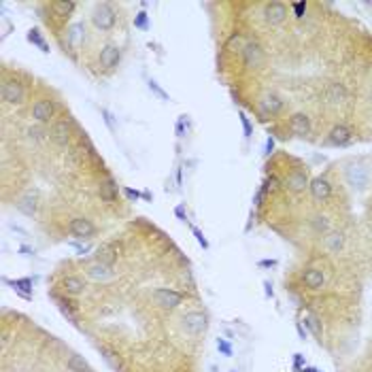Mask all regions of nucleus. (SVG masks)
Listing matches in <instances>:
<instances>
[{"instance_id": "obj_1", "label": "nucleus", "mask_w": 372, "mask_h": 372, "mask_svg": "<svg viewBox=\"0 0 372 372\" xmlns=\"http://www.w3.org/2000/svg\"><path fill=\"white\" fill-rule=\"evenodd\" d=\"M92 22L98 30H102V32H108V30H113L115 28V22H117V17H115V11H113V7L108 5V3H102V5H98L94 9V15H92Z\"/></svg>"}, {"instance_id": "obj_2", "label": "nucleus", "mask_w": 372, "mask_h": 372, "mask_svg": "<svg viewBox=\"0 0 372 372\" xmlns=\"http://www.w3.org/2000/svg\"><path fill=\"white\" fill-rule=\"evenodd\" d=\"M344 179L353 189H366V185L370 183V170L361 164H351L344 170Z\"/></svg>"}, {"instance_id": "obj_3", "label": "nucleus", "mask_w": 372, "mask_h": 372, "mask_svg": "<svg viewBox=\"0 0 372 372\" xmlns=\"http://www.w3.org/2000/svg\"><path fill=\"white\" fill-rule=\"evenodd\" d=\"M0 94H3V100L7 104H22L24 98H26V89L17 79H7L3 83Z\"/></svg>"}, {"instance_id": "obj_4", "label": "nucleus", "mask_w": 372, "mask_h": 372, "mask_svg": "<svg viewBox=\"0 0 372 372\" xmlns=\"http://www.w3.org/2000/svg\"><path fill=\"white\" fill-rule=\"evenodd\" d=\"M242 60H244V66L247 68H260L266 60V53H264V49H262L260 43L249 41L242 47Z\"/></svg>"}, {"instance_id": "obj_5", "label": "nucleus", "mask_w": 372, "mask_h": 372, "mask_svg": "<svg viewBox=\"0 0 372 372\" xmlns=\"http://www.w3.org/2000/svg\"><path fill=\"white\" fill-rule=\"evenodd\" d=\"M68 232H70L77 240L92 238L94 234H96V225L89 221L87 217H75V219H70V223H68Z\"/></svg>"}, {"instance_id": "obj_6", "label": "nucleus", "mask_w": 372, "mask_h": 372, "mask_svg": "<svg viewBox=\"0 0 372 372\" xmlns=\"http://www.w3.org/2000/svg\"><path fill=\"white\" fill-rule=\"evenodd\" d=\"M283 106H285V100L279 94H275V92L264 94V96H262V100H260V111H262V115H266V117L279 115L281 111H283Z\"/></svg>"}, {"instance_id": "obj_7", "label": "nucleus", "mask_w": 372, "mask_h": 372, "mask_svg": "<svg viewBox=\"0 0 372 372\" xmlns=\"http://www.w3.org/2000/svg\"><path fill=\"white\" fill-rule=\"evenodd\" d=\"M206 315L200 313V311H192L183 317V328L187 334H192V336H200V334L206 330Z\"/></svg>"}, {"instance_id": "obj_8", "label": "nucleus", "mask_w": 372, "mask_h": 372, "mask_svg": "<svg viewBox=\"0 0 372 372\" xmlns=\"http://www.w3.org/2000/svg\"><path fill=\"white\" fill-rule=\"evenodd\" d=\"M153 298H156V302L160 306H164V308H177L181 302H183V294L181 292H175V289H170V287H160L153 292Z\"/></svg>"}, {"instance_id": "obj_9", "label": "nucleus", "mask_w": 372, "mask_h": 372, "mask_svg": "<svg viewBox=\"0 0 372 372\" xmlns=\"http://www.w3.org/2000/svg\"><path fill=\"white\" fill-rule=\"evenodd\" d=\"M287 128L292 134L296 136H308L313 130V123H311V117H308L306 113H294L292 117H289V121H287Z\"/></svg>"}, {"instance_id": "obj_10", "label": "nucleus", "mask_w": 372, "mask_h": 372, "mask_svg": "<svg viewBox=\"0 0 372 372\" xmlns=\"http://www.w3.org/2000/svg\"><path fill=\"white\" fill-rule=\"evenodd\" d=\"M347 87H344V83H338V81H330L328 85H325L323 89V98L328 104H342L344 100H347Z\"/></svg>"}, {"instance_id": "obj_11", "label": "nucleus", "mask_w": 372, "mask_h": 372, "mask_svg": "<svg viewBox=\"0 0 372 372\" xmlns=\"http://www.w3.org/2000/svg\"><path fill=\"white\" fill-rule=\"evenodd\" d=\"M264 20L270 26H279L287 20V7L283 3H268L264 7Z\"/></svg>"}, {"instance_id": "obj_12", "label": "nucleus", "mask_w": 372, "mask_h": 372, "mask_svg": "<svg viewBox=\"0 0 372 372\" xmlns=\"http://www.w3.org/2000/svg\"><path fill=\"white\" fill-rule=\"evenodd\" d=\"M308 189H311V196L315 198L317 202H325V200H330V196H332V183L325 177L313 179L311 185H308Z\"/></svg>"}, {"instance_id": "obj_13", "label": "nucleus", "mask_w": 372, "mask_h": 372, "mask_svg": "<svg viewBox=\"0 0 372 372\" xmlns=\"http://www.w3.org/2000/svg\"><path fill=\"white\" fill-rule=\"evenodd\" d=\"M98 60H100V66L111 70L115 68L117 64H119L121 60V49L117 47V45H104V47L100 49V56H98Z\"/></svg>"}, {"instance_id": "obj_14", "label": "nucleus", "mask_w": 372, "mask_h": 372, "mask_svg": "<svg viewBox=\"0 0 372 372\" xmlns=\"http://www.w3.org/2000/svg\"><path fill=\"white\" fill-rule=\"evenodd\" d=\"M311 185V181H308V177H306V172L304 170H292L287 175V179H285V187L289 189V192H294V194H298V192H304V189Z\"/></svg>"}, {"instance_id": "obj_15", "label": "nucleus", "mask_w": 372, "mask_h": 372, "mask_svg": "<svg viewBox=\"0 0 372 372\" xmlns=\"http://www.w3.org/2000/svg\"><path fill=\"white\" fill-rule=\"evenodd\" d=\"M119 249H121V244L115 242V240L102 244V247L98 249V253H96V262L106 264V266H113L115 262H117V256H119Z\"/></svg>"}, {"instance_id": "obj_16", "label": "nucleus", "mask_w": 372, "mask_h": 372, "mask_svg": "<svg viewBox=\"0 0 372 372\" xmlns=\"http://www.w3.org/2000/svg\"><path fill=\"white\" fill-rule=\"evenodd\" d=\"M53 113H56V106H53L51 100H36L34 106H32V117L39 123H47Z\"/></svg>"}, {"instance_id": "obj_17", "label": "nucleus", "mask_w": 372, "mask_h": 372, "mask_svg": "<svg viewBox=\"0 0 372 372\" xmlns=\"http://www.w3.org/2000/svg\"><path fill=\"white\" fill-rule=\"evenodd\" d=\"M351 139H353V130L349 128V126H344V123L334 126V128L330 130V136H328L330 145H336V147H342V145H347Z\"/></svg>"}, {"instance_id": "obj_18", "label": "nucleus", "mask_w": 372, "mask_h": 372, "mask_svg": "<svg viewBox=\"0 0 372 372\" xmlns=\"http://www.w3.org/2000/svg\"><path fill=\"white\" fill-rule=\"evenodd\" d=\"M302 281L308 289H321L325 285V275L319 268H306L302 272Z\"/></svg>"}, {"instance_id": "obj_19", "label": "nucleus", "mask_w": 372, "mask_h": 372, "mask_svg": "<svg viewBox=\"0 0 372 372\" xmlns=\"http://www.w3.org/2000/svg\"><path fill=\"white\" fill-rule=\"evenodd\" d=\"M117 192H119V187H117V181L115 179H104L100 187H98V196H100V200L108 202V204H113L117 200Z\"/></svg>"}, {"instance_id": "obj_20", "label": "nucleus", "mask_w": 372, "mask_h": 372, "mask_svg": "<svg viewBox=\"0 0 372 372\" xmlns=\"http://www.w3.org/2000/svg\"><path fill=\"white\" fill-rule=\"evenodd\" d=\"M5 283L7 285H11L13 287V292L24 298V300H32V279H5Z\"/></svg>"}, {"instance_id": "obj_21", "label": "nucleus", "mask_w": 372, "mask_h": 372, "mask_svg": "<svg viewBox=\"0 0 372 372\" xmlns=\"http://www.w3.org/2000/svg\"><path fill=\"white\" fill-rule=\"evenodd\" d=\"M51 141L58 145V147H66L70 143V128L66 121H58L56 126L51 128Z\"/></svg>"}, {"instance_id": "obj_22", "label": "nucleus", "mask_w": 372, "mask_h": 372, "mask_svg": "<svg viewBox=\"0 0 372 372\" xmlns=\"http://www.w3.org/2000/svg\"><path fill=\"white\" fill-rule=\"evenodd\" d=\"M83 281H81L79 277H66L64 281H62V289H64L66 294L70 296H79L81 292H83Z\"/></svg>"}, {"instance_id": "obj_23", "label": "nucleus", "mask_w": 372, "mask_h": 372, "mask_svg": "<svg viewBox=\"0 0 372 372\" xmlns=\"http://www.w3.org/2000/svg\"><path fill=\"white\" fill-rule=\"evenodd\" d=\"M115 275L113 272V266H106V264H100V262H96V264L89 268V277L96 279V281H104V279H111Z\"/></svg>"}, {"instance_id": "obj_24", "label": "nucleus", "mask_w": 372, "mask_h": 372, "mask_svg": "<svg viewBox=\"0 0 372 372\" xmlns=\"http://www.w3.org/2000/svg\"><path fill=\"white\" fill-rule=\"evenodd\" d=\"M66 368L70 372H92V368H89V364L83 359V355H77V353H72V355L68 357Z\"/></svg>"}, {"instance_id": "obj_25", "label": "nucleus", "mask_w": 372, "mask_h": 372, "mask_svg": "<svg viewBox=\"0 0 372 372\" xmlns=\"http://www.w3.org/2000/svg\"><path fill=\"white\" fill-rule=\"evenodd\" d=\"M51 9H53V15L60 17V20H68V17L72 15V11L77 9L75 3H51Z\"/></svg>"}, {"instance_id": "obj_26", "label": "nucleus", "mask_w": 372, "mask_h": 372, "mask_svg": "<svg viewBox=\"0 0 372 372\" xmlns=\"http://www.w3.org/2000/svg\"><path fill=\"white\" fill-rule=\"evenodd\" d=\"M83 32H85V26L83 24H72L70 28L66 30V39H68V43L70 45H79L81 43V39H83Z\"/></svg>"}, {"instance_id": "obj_27", "label": "nucleus", "mask_w": 372, "mask_h": 372, "mask_svg": "<svg viewBox=\"0 0 372 372\" xmlns=\"http://www.w3.org/2000/svg\"><path fill=\"white\" fill-rule=\"evenodd\" d=\"M26 39H28L32 45H36V47H39L43 53H49L51 49H49V45L45 43V39L41 36V32L36 30V28H32V30H28V34H26Z\"/></svg>"}, {"instance_id": "obj_28", "label": "nucleus", "mask_w": 372, "mask_h": 372, "mask_svg": "<svg viewBox=\"0 0 372 372\" xmlns=\"http://www.w3.org/2000/svg\"><path fill=\"white\" fill-rule=\"evenodd\" d=\"M311 225H313V230L317 234H325L330 230V219L325 215H313V219H311Z\"/></svg>"}, {"instance_id": "obj_29", "label": "nucleus", "mask_w": 372, "mask_h": 372, "mask_svg": "<svg viewBox=\"0 0 372 372\" xmlns=\"http://www.w3.org/2000/svg\"><path fill=\"white\" fill-rule=\"evenodd\" d=\"M17 208L24 213V215H28V217H32L34 213H36V200L32 196H26V198H22L20 202H17Z\"/></svg>"}, {"instance_id": "obj_30", "label": "nucleus", "mask_w": 372, "mask_h": 372, "mask_svg": "<svg viewBox=\"0 0 372 372\" xmlns=\"http://www.w3.org/2000/svg\"><path fill=\"white\" fill-rule=\"evenodd\" d=\"M342 242H344V238H342V234H340V232H332L330 236H325V247H328L330 251H338V249H342Z\"/></svg>"}, {"instance_id": "obj_31", "label": "nucleus", "mask_w": 372, "mask_h": 372, "mask_svg": "<svg viewBox=\"0 0 372 372\" xmlns=\"http://www.w3.org/2000/svg\"><path fill=\"white\" fill-rule=\"evenodd\" d=\"M134 28H139V30H149V15L147 11H139L134 17Z\"/></svg>"}, {"instance_id": "obj_32", "label": "nucleus", "mask_w": 372, "mask_h": 372, "mask_svg": "<svg viewBox=\"0 0 372 372\" xmlns=\"http://www.w3.org/2000/svg\"><path fill=\"white\" fill-rule=\"evenodd\" d=\"M102 353H104V361H106L108 366H111L113 370H121V361H119V357H117L113 351H108V349H102Z\"/></svg>"}, {"instance_id": "obj_33", "label": "nucleus", "mask_w": 372, "mask_h": 372, "mask_svg": "<svg viewBox=\"0 0 372 372\" xmlns=\"http://www.w3.org/2000/svg\"><path fill=\"white\" fill-rule=\"evenodd\" d=\"M100 115H102V119H104V123H106V128L111 130V132H117V123H115L113 113L108 111V108H100Z\"/></svg>"}, {"instance_id": "obj_34", "label": "nucleus", "mask_w": 372, "mask_h": 372, "mask_svg": "<svg viewBox=\"0 0 372 372\" xmlns=\"http://www.w3.org/2000/svg\"><path fill=\"white\" fill-rule=\"evenodd\" d=\"M238 117H240V123H242V132H244V136H247V139H251V136H253V126H251V121H249V117L244 115V111H238Z\"/></svg>"}, {"instance_id": "obj_35", "label": "nucleus", "mask_w": 372, "mask_h": 372, "mask_svg": "<svg viewBox=\"0 0 372 372\" xmlns=\"http://www.w3.org/2000/svg\"><path fill=\"white\" fill-rule=\"evenodd\" d=\"M217 351H219L221 355H225V357H232V344L225 338H217Z\"/></svg>"}, {"instance_id": "obj_36", "label": "nucleus", "mask_w": 372, "mask_h": 372, "mask_svg": "<svg viewBox=\"0 0 372 372\" xmlns=\"http://www.w3.org/2000/svg\"><path fill=\"white\" fill-rule=\"evenodd\" d=\"M149 89H151V92H153V94H158V96L162 98V100H170V96H168V94L164 92V89H162V87H160V83H158V81H156V79H149Z\"/></svg>"}, {"instance_id": "obj_37", "label": "nucleus", "mask_w": 372, "mask_h": 372, "mask_svg": "<svg viewBox=\"0 0 372 372\" xmlns=\"http://www.w3.org/2000/svg\"><path fill=\"white\" fill-rule=\"evenodd\" d=\"M192 232H194V236H196V240H198V244H200V247L206 251L208 247H211V244H208V240H206V236L202 234V230L200 228H196V225H192Z\"/></svg>"}, {"instance_id": "obj_38", "label": "nucleus", "mask_w": 372, "mask_h": 372, "mask_svg": "<svg viewBox=\"0 0 372 372\" xmlns=\"http://www.w3.org/2000/svg\"><path fill=\"white\" fill-rule=\"evenodd\" d=\"M175 132H177V139H183V136H185V115H181L179 119H177Z\"/></svg>"}, {"instance_id": "obj_39", "label": "nucleus", "mask_w": 372, "mask_h": 372, "mask_svg": "<svg viewBox=\"0 0 372 372\" xmlns=\"http://www.w3.org/2000/svg\"><path fill=\"white\" fill-rule=\"evenodd\" d=\"M123 194H126V198H128L130 202H136L139 198H143V192H136V189H132V187H126Z\"/></svg>"}, {"instance_id": "obj_40", "label": "nucleus", "mask_w": 372, "mask_h": 372, "mask_svg": "<svg viewBox=\"0 0 372 372\" xmlns=\"http://www.w3.org/2000/svg\"><path fill=\"white\" fill-rule=\"evenodd\" d=\"M264 189H266V192H277V189H279V179L275 175H270L268 181H266V185H264Z\"/></svg>"}, {"instance_id": "obj_41", "label": "nucleus", "mask_w": 372, "mask_h": 372, "mask_svg": "<svg viewBox=\"0 0 372 372\" xmlns=\"http://www.w3.org/2000/svg\"><path fill=\"white\" fill-rule=\"evenodd\" d=\"M304 323L308 325V328H311V332L315 334V336H319V334H321V330H319V325H317V319H315V317H306Z\"/></svg>"}, {"instance_id": "obj_42", "label": "nucleus", "mask_w": 372, "mask_h": 372, "mask_svg": "<svg viewBox=\"0 0 372 372\" xmlns=\"http://www.w3.org/2000/svg\"><path fill=\"white\" fill-rule=\"evenodd\" d=\"M292 9H294V15L300 20V17H304V13H306V3H294Z\"/></svg>"}, {"instance_id": "obj_43", "label": "nucleus", "mask_w": 372, "mask_h": 372, "mask_svg": "<svg viewBox=\"0 0 372 372\" xmlns=\"http://www.w3.org/2000/svg\"><path fill=\"white\" fill-rule=\"evenodd\" d=\"M175 215H177V219H179V221H183V223L189 221V219H187V211H185V206H183V204L175 206Z\"/></svg>"}, {"instance_id": "obj_44", "label": "nucleus", "mask_w": 372, "mask_h": 372, "mask_svg": "<svg viewBox=\"0 0 372 372\" xmlns=\"http://www.w3.org/2000/svg\"><path fill=\"white\" fill-rule=\"evenodd\" d=\"M68 244H70V247H75V249L79 251V256H85V253L89 251V244H81V242H77V240H70Z\"/></svg>"}, {"instance_id": "obj_45", "label": "nucleus", "mask_w": 372, "mask_h": 372, "mask_svg": "<svg viewBox=\"0 0 372 372\" xmlns=\"http://www.w3.org/2000/svg\"><path fill=\"white\" fill-rule=\"evenodd\" d=\"M277 264H279L277 260H260V262H258V266H260V268H275Z\"/></svg>"}, {"instance_id": "obj_46", "label": "nucleus", "mask_w": 372, "mask_h": 372, "mask_svg": "<svg viewBox=\"0 0 372 372\" xmlns=\"http://www.w3.org/2000/svg\"><path fill=\"white\" fill-rule=\"evenodd\" d=\"M302 366H304V357L300 355V353H296L294 355V370H302Z\"/></svg>"}, {"instance_id": "obj_47", "label": "nucleus", "mask_w": 372, "mask_h": 372, "mask_svg": "<svg viewBox=\"0 0 372 372\" xmlns=\"http://www.w3.org/2000/svg\"><path fill=\"white\" fill-rule=\"evenodd\" d=\"M275 151V139H272V136H268V141H266V149H264V153L266 156H270V153Z\"/></svg>"}, {"instance_id": "obj_48", "label": "nucleus", "mask_w": 372, "mask_h": 372, "mask_svg": "<svg viewBox=\"0 0 372 372\" xmlns=\"http://www.w3.org/2000/svg\"><path fill=\"white\" fill-rule=\"evenodd\" d=\"M28 136H30V139H34V141H39V139H43V132L39 128H30L28 130Z\"/></svg>"}, {"instance_id": "obj_49", "label": "nucleus", "mask_w": 372, "mask_h": 372, "mask_svg": "<svg viewBox=\"0 0 372 372\" xmlns=\"http://www.w3.org/2000/svg\"><path fill=\"white\" fill-rule=\"evenodd\" d=\"M264 294H266V298H272V296H275V289H272V283H270V281H264Z\"/></svg>"}, {"instance_id": "obj_50", "label": "nucleus", "mask_w": 372, "mask_h": 372, "mask_svg": "<svg viewBox=\"0 0 372 372\" xmlns=\"http://www.w3.org/2000/svg\"><path fill=\"white\" fill-rule=\"evenodd\" d=\"M20 253H22V256H26V258H30V256H34V249H30V247H26V244H22V247H20Z\"/></svg>"}, {"instance_id": "obj_51", "label": "nucleus", "mask_w": 372, "mask_h": 372, "mask_svg": "<svg viewBox=\"0 0 372 372\" xmlns=\"http://www.w3.org/2000/svg\"><path fill=\"white\" fill-rule=\"evenodd\" d=\"M296 330H298V334H300V338L304 340V338H306V330L302 328V325H300V323H298V325H296Z\"/></svg>"}, {"instance_id": "obj_52", "label": "nucleus", "mask_w": 372, "mask_h": 372, "mask_svg": "<svg viewBox=\"0 0 372 372\" xmlns=\"http://www.w3.org/2000/svg\"><path fill=\"white\" fill-rule=\"evenodd\" d=\"M143 198H145L147 202H151V200H153V194L149 192V189H145V192H143Z\"/></svg>"}, {"instance_id": "obj_53", "label": "nucleus", "mask_w": 372, "mask_h": 372, "mask_svg": "<svg viewBox=\"0 0 372 372\" xmlns=\"http://www.w3.org/2000/svg\"><path fill=\"white\" fill-rule=\"evenodd\" d=\"M370 102H372V89H370Z\"/></svg>"}]
</instances>
